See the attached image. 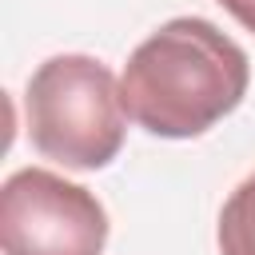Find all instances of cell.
Instances as JSON below:
<instances>
[{
	"mask_svg": "<svg viewBox=\"0 0 255 255\" xmlns=\"http://www.w3.org/2000/svg\"><path fill=\"white\" fill-rule=\"evenodd\" d=\"M251 84L247 52L203 16L159 24L124 64L128 120L163 139H195L231 116Z\"/></svg>",
	"mask_w": 255,
	"mask_h": 255,
	"instance_id": "cell-1",
	"label": "cell"
},
{
	"mask_svg": "<svg viewBox=\"0 0 255 255\" xmlns=\"http://www.w3.org/2000/svg\"><path fill=\"white\" fill-rule=\"evenodd\" d=\"M24 116L32 147L76 171L108 167L124 147L128 112L120 100V80L108 64L80 52L52 56L32 72Z\"/></svg>",
	"mask_w": 255,
	"mask_h": 255,
	"instance_id": "cell-2",
	"label": "cell"
},
{
	"mask_svg": "<svg viewBox=\"0 0 255 255\" xmlns=\"http://www.w3.org/2000/svg\"><path fill=\"white\" fill-rule=\"evenodd\" d=\"M108 211L104 203L48 171L20 167L0 187V247L4 255H104Z\"/></svg>",
	"mask_w": 255,
	"mask_h": 255,
	"instance_id": "cell-3",
	"label": "cell"
},
{
	"mask_svg": "<svg viewBox=\"0 0 255 255\" xmlns=\"http://www.w3.org/2000/svg\"><path fill=\"white\" fill-rule=\"evenodd\" d=\"M219 255H255V171L219 211Z\"/></svg>",
	"mask_w": 255,
	"mask_h": 255,
	"instance_id": "cell-4",
	"label": "cell"
},
{
	"mask_svg": "<svg viewBox=\"0 0 255 255\" xmlns=\"http://www.w3.org/2000/svg\"><path fill=\"white\" fill-rule=\"evenodd\" d=\"M215 4H223L247 32H255V0H215Z\"/></svg>",
	"mask_w": 255,
	"mask_h": 255,
	"instance_id": "cell-5",
	"label": "cell"
}]
</instances>
